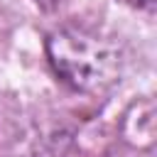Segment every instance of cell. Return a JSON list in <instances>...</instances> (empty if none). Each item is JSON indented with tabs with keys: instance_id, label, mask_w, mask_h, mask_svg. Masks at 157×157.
Wrapping results in <instances>:
<instances>
[{
	"instance_id": "1",
	"label": "cell",
	"mask_w": 157,
	"mask_h": 157,
	"mask_svg": "<svg viewBox=\"0 0 157 157\" xmlns=\"http://www.w3.org/2000/svg\"><path fill=\"white\" fill-rule=\"evenodd\" d=\"M54 69L76 88L98 91L113 81L115 56L91 34L78 29H59L47 42Z\"/></svg>"
},
{
	"instance_id": "2",
	"label": "cell",
	"mask_w": 157,
	"mask_h": 157,
	"mask_svg": "<svg viewBox=\"0 0 157 157\" xmlns=\"http://www.w3.org/2000/svg\"><path fill=\"white\" fill-rule=\"evenodd\" d=\"M128 2H132V5H147V2H152V0H128Z\"/></svg>"
},
{
	"instance_id": "3",
	"label": "cell",
	"mask_w": 157,
	"mask_h": 157,
	"mask_svg": "<svg viewBox=\"0 0 157 157\" xmlns=\"http://www.w3.org/2000/svg\"><path fill=\"white\" fill-rule=\"evenodd\" d=\"M37 2H42V5H47V7H49V5H54V0H37Z\"/></svg>"
}]
</instances>
